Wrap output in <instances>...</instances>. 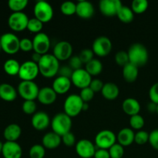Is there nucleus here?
Returning <instances> with one entry per match:
<instances>
[{"label": "nucleus", "mask_w": 158, "mask_h": 158, "mask_svg": "<svg viewBox=\"0 0 158 158\" xmlns=\"http://www.w3.org/2000/svg\"><path fill=\"white\" fill-rule=\"evenodd\" d=\"M40 73L46 78H52L58 74L60 61L53 54H45L38 63Z\"/></svg>", "instance_id": "1"}, {"label": "nucleus", "mask_w": 158, "mask_h": 158, "mask_svg": "<svg viewBox=\"0 0 158 158\" xmlns=\"http://www.w3.org/2000/svg\"><path fill=\"white\" fill-rule=\"evenodd\" d=\"M130 63L137 67L143 66L148 61V51L141 43H134L130 46L127 51Z\"/></svg>", "instance_id": "2"}, {"label": "nucleus", "mask_w": 158, "mask_h": 158, "mask_svg": "<svg viewBox=\"0 0 158 158\" xmlns=\"http://www.w3.org/2000/svg\"><path fill=\"white\" fill-rule=\"evenodd\" d=\"M52 132L62 137L70 132L72 127V118L65 113H60L55 115L51 121Z\"/></svg>", "instance_id": "3"}, {"label": "nucleus", "mask_w": 158, "mask_h": 158, "mask_svg": "<svg viewBox=\"0 0 158 158\" xmlns=\"http://www.w3.org/2000/svg\"><path fill=\"white\" fill-rule=\"evenodd\" d=\"M83 104L84 102L83 101L80 95L71 94L68 96L64 101L63 104L64 113L71 118L77 117L83 111Z\"/></svg>", "instance_id": "4"}, {"label": "nucleus", "mask_w": 158, "mask_h": 158, "mask_svg": "<svg viewBox=\"0 0 158 158\" xmlns=\"http://www.w3.org/2000/svg\"><path fill=\"white\" fill-rule=\"evenodd\" d=\"M2 50L6 53L15 54L20 50V40L16 35L12 32H6L0 36Z\"/></svg>", "instance_id": "5"}, {"label": "nucleus", "mask_w": 158, "mask_h": 158, "mask_svg": "<svg viewBox=\"0 0 158 158\" xmlns=\"http://www.w3.org/2000/svg\"><path fill=\"white\" fill-rule=\"evenodd\" d=\"M17 92L24 100H35L38 97L40 88L34 81H21Z\"/></svg>", "instance_id": "6"}, {"label": "nucleus", "mask_w": 158, "mask_h": 158, "mask_svg": "<svg viewBox=\"0 0 158 158\" xmlns=\"http://www.w3.org/2000/svg\"><path fill=\"white\" fill-rule=\"evenodd\" d=\"M35 18L43 23L51 21L53 17V9L52 6L46 1H39L35 4L33 9Z\"/></svg>", "instance_id": "7"}, {"label": "nucleus", "mask_w": 158, "mask_h": 158, "mask_svg": "<svg viewBox=\"0 0 158 158\" xmlns=\"http://www.w3.org/2000/svg\"><path fill=\"white\" fill-rule=\"evenodd\" d=\"M117 142V136L110 130H103L96 135V147L100 149L109 150Z\"/></svg>", "instance_id": "8"}, {"label": "nucleus", "mask_w": 158, "mask_h": 158, "mask_svg": "<svg viewBox=\"0 0 158 158\" xmlns=\"http://www.w3.org/2000/svg\"><path fill=\"white\" fill-rule=\"evenodd\" d=\"M40 73L38 64L33 61H26L20 66L19 77L22 81H33Z\"/></svg>", "instance_id": "9"}, {"label": "nucleus", "mask_w": 158, "mask_h": 158, "mask_svg": "<svg viewBox=\"0 0 158 158\" xmlns=\"http://www.w3.org/2000/svg\"><path fill=\"white\" fill-rule=\"evenodd\" d=\"M29 20V17L24 12H12L8 19V25L12 30L22 32L27 29Z\"/></svg>", "instance_id": "10"}, {"label": "nucleus", "mask_w": 158, "mask_h": 158, "mask_svg": "<svg viewBox=\"0 0 158 158\" xmlns=\"http://www.w3.org/2000/svg\"><path fill=\"white\" fill-rule=\"evenodd\" d=\"M112 49V43L106 36H99L94 41L92 50L94 54L100 57H105L110 54Z\"/></svg>", "instance_id": "11"}, {"label": "nucleus", "mask_w": 158, "mask_h": 158, "mask_svg": "<svg viewBox=\"0 0 158 158\" xmlns=\"http://www.w3.org/2000/svg\"><path fill=\"white\" fill-rule=\"evenodd\" d=\"M70 80L72 84H73L76 87L83 89L84 88L89 87L92 81V77L88 73L86 69L82 68L73 71Z\"/></svg>", "instance_id": "12"}, {"label": "nucleus", "mask_w": 158, "mask_h": 158, "mask_svg": "<svg viewBox=\"0 0 158 158\" xmlns=\"http://www.w3.org/2000/svg\"><path fill=\"white\" fill-rule=\"evenodd\" d=\"M32 43H33L34 52H36L42 56L47 54V52L50 47L49 37L44 32L35 34L32 40Z\"/></svg>", "instance_id": "13"}, {"label": "nucleus", "mask_w": 158, "mask_h": 158, "mask_svg": "<svg viewBox=\"0 0 158 158\" xmlns=\"http://www.w3.org/2000/svg\"><path fill=\"white\" fill-rule=\"evenodd\" d=\"M96 151V145L89 140L83 139L76 143V152L81 158L94 157Z\"/></svg>", "instance_id": "14"}, {"label": "nucleus", "mask_w": 158, "mask_h": 158, "mask_svg": "<svg viewBox=\"0 0 158 158\" xmlns=\"http://www.w3.org/2000/svg\"><path fill=\"white\" fill-rule=\"evenodd\" d=\"M73 54V46L69 42L60 41L56 44L53 49V56L59 61L69 60Z\"/></svg>", "instance_id": "15"}, {"label": "nucleus", "mask_w": 158, "mask_h": 158, "mask_svg": "<svg viewBox=\"0 0 158 158\" xmlns=\"http://www.w3.org/2000/svg\"><path fill=\"white\" fill-rule=\"evenodd\" d=\"M122 6L120 0H102L100 2L99 8L103 15L110 17L117 15Z\"/></svg>", "instance_id": "16"}, {"label": "nucleus", "mask_w": 158, "mask_h": 158, "mask_svg": "<svg viewBox=\"0 0 158 158\" xmlns=\"http://www.w3.org/2000/svg\"><path fill=\"white\" fill-rule=\"evenodd\" d=\"M31 123L34 129L39 131H44L49 126V124H51L49 115L43 111H39L33 114Z\"/></svg>", "instance_id": "17"}, {"label": "nucleus", "mask_w": 158, "mask_h": 158, "mask_svg": "<svg viewBox=\"0 0 158 158\" xmlns=\"http://www.w3.org/2000/svg\"><path fill=\"white\" fill-rule=\"evenodd\" d=\"M2 154L4 158H21L23 150L17 142L6 141L3 143Z\"/></svg>", "instance_id": "18"}, {"label": "nucleus", "mask_w": 158, "mask_h": 158, "mask_svg": "<svg viewBox=\"0 0 158 158\" xmlns=\"http://www.w3.org/2000/svg\"><path fill=\"white\" fill-rule=\"evenodd\" d=\"M95 9L94 5L88 1L82 0L77 3V12L76 14L80 18L83 19H89L94 15Z\"/></svg>", "instance_id": "19"}, {"label": "nucleus", "mask_w": 158, "mask_h": 158, "mask_svg": "<svg viewBox=\"0 0 158 158\" xmlns=\"http://www.w3.org/2000/svg\"><path fill=\"white\" fill-rule=\"evenodd\" d=\"M57 97L56 93L52 87L45 86L40 89L37 100L43 105H51L56 101Z\"/></svg>", "instance_id": "20"}, {"label": "nucleus", "mask_w": 158, "mask_h": 158, "mask_svg": "<svg viewBox=\"0 0 158 158\" xmlns=\"http://www.w3.org/2000/svg\"><path fill=\"white\" fill-rule=\"evenodd\" d=\"M135 138V133L131 128H123L120 130L117 136V140L118 143L124 148L130 146L134 142Z\"/></svg>", "instance_id": "21"}, {"label": "nucleus", "mask_w": 158, "mask_h": 158, "mask_svg": "<svg viewBox=\"0 0 158 158\" xmlns=\"http://www.w3.org/2000/svg\"><path fill=\"white\" fill-rule=\"evenodd\" d=\"M72 85L71 80L63 77H57L52 83V88L56 94H65L69 90Z\"/></svg>", "instance_id": "22"}, {"label": "nucleus", "mask_w": 158, "mask_h": 158, "mask_svg": "<svg viewBox=\"0 0 158 158\" xmlns=\"http://www.w3.org/2000/svg\"><path fill=\"white\" fill-rule=\"evenodd\" d=\"M62 142L60 136L54 132H49L45 134L42 139L43 146L49 150H54L58 148Z\"/></svg>", "instance_id": "23"}, {"label": "nucleus", "mask_w": 158, "mask_h": 158, "mask_svg": "<svg viewBox=\"0 0 158 158\" xmlns=\"http://www.w3.org/2000/svg\"><path fill=\"white\" fill-rule=\"evenodd\" d=\"M123 112L130 117L139 114L140 111V104L138 100L134 98H127L122 103Z\"/></svg>", "instance_id": "24"}, {"label": "nucleus", "mask_w": 158, "mask_h": 158, "mask_svg": "<svg viewBox=\"0 0 158 158\" xmlns=\"http://www.w3.org/2000/svg\"><path fill=\"white\" fill-rule=\"evenodd\" d=\"M17 92L13 86L9 83L0 84V98L6 102H12L16 99Z\"/></svg>", "instance_id": "25"}, {"label": "nucleus", "mask_w": 158, "mask_h": 158, "mask_svg": "<svg viewBox=\"0 0 158 158\" xmlns=\"http://www.w3.org/2000/svg\"><path fill=\"white\" fill-rule=\"evenodd\" d=\"M22 134V129L16 123H11L8 125L4 130L3 136L6 141L16 142Z\"/></svg>", "instance_id": "26"}, {"label": "nucleus", "mask_w": 158, "mask_h": 158, "mask_svg": "<svg viewBox=\"0 0 158 158\" xmlns=\"http://www.w3.org/2000/svg\"><path fill=\"white\" fill-rule=\"evenodd\" d=\"M101 94L106 100H114L118 97L120 89L118 86L114 83H106L101 90Z\"/></svg>", "instance_id": "27"}, {"label": "nucleus", "mask_w": 158, "mask_h": 158, "mask_svg": "<svg viewBox=\"0 0 158 158\" xmlns=\"http://www.w3.org/2000/svg\"><path fill=\"white\" fill-rule=\"evenodd\" d=\"M138 67L129 63L123 67V77L127 83H134L138 77Z\"/></svg>", "instance_id": "28"}, {"label": "nucleus", "mask_w": 158, "mask_h": 158, "mask_svg": "<svg viewBox=\"0 0 158 158\" xmlns=\"http://www.w3.org/2000/svg\"><path fill=\"white\" fill-rule=\"evenodd\" d=\"M20 66L18 61L14 59H9L5 62L4 65H3V69L4 71L8 74L9 76H14L19 75L20 69Z\"/></svg>", "instance_id": "29"}, {"label": "nucleus", "mask_w": 158, "mask_h": 158, "mask_svg": "<svg viewBox=\"0 0 158 158\" xmlns=\"http://www.w3.org/2000/svg\"><path fill=\"white\" fill-rule=\"evenodd\" d=\"M88 73L91 77L94 76H98L99 74L101 73L103 70V64L101 62L97 59H94L86 64V68H85Z\"/></svg>", "instance_id": "30"}, {"label": "nucleus", "mask_w": 158, "mask_h": 158, "mask_svg": "<svg viewBox=\"0 0 158 158\" xmlns=\"http://www.w3.org/2000/svg\"><path fill=\"white\" fill-rule=\"evenodd\" d=\"M117 16L118 17L119 19L124 23H130L134 20V13L132 11L131 8H129L128 6H122L117 13Z\"/></svg>", "instance_id": "31"}, {"label": "nucleus", "mask_w": 158, "mask_h": 158, "mask_svg": "<svg viewBox=\"0 0 158 158\" xmlns=\"http://www.w3.org/2000/svg\"><path fill=\"white\" fill-rule=\"evenodd\" d=\"M148 8L147 0H134L131 4V9L134 14H142L146 12Z\"/></svg>", "instance_id": "32"}, {"label": "nucleus", "mask_w": 158, "mask_h": 158, "mask_svg": "<svg viewBox=\"0 0 158 158\" xmlns=\"http://www.w3.org/2000/svg\"><path fill=\"white\" fill-rule=\"evenodd\" d=\"M28 5L27 0H9L8 6L13 12H21L26 8Z\"/></svg>", "instance_id": "33"}, {"label": "nucleus", "mask_w": 158, "mask_h": 158, "mask_svg": "<svg viewBox=\"0 0 158 158\" xmlns=\"http://www.w3.org/2000/svg\"><path fill=\"white\" fill-rule=\"evenodd\" d=\"M60 10L63 15L67 16L73 15L77 12V4L71 1L64 2L60 6Z\"/></svg>", "instance_id": "34"}, {"label": "nucleus", "mask_w": 158, "mask_h": 158, "mask_svg": "<svg viewBox=\"0 0 158 158\" xmlns=\"http://www.w3.org/2000/svg\"><path fill=\"white\" fill-rule=\"evenodd\" d=\"M43 28V23L36 18H32L29 19V23L27 26V29L29 32H32V33L38 34L40 32H42V29Z\"/></svg>", "instance_id": "35"}, {"label": "nucleus", "mask_w": 158, "mask_h": 158, "mask_svg": "<svg viewBox=\"0 0 158 158\" xmlns=\"http://www.w3.org/2000/svg\"><path fill=\"white\" fill-rule=\"evenodd\" d=\"M46 148L41 144H35L29 150L30 158H44L46 154Z\"/></svg>", "instance_id": "36"}, {"label": "nucleus", "mask_w": 158, "mask_h": 158, "mask_svg": "<svg viewBox=\"0 0 158 158\" xmlns=\"http://www.w3.org/2000/svg\"><path fill=\"white\" fill-rule=\"evenodd\" d=\"M144 119L140 114L132 116L130 118V125H131V128L134 130L140 131L144 126Z\"/></svg>", "instance_id": "37"}, {"label": "nucleus", "mask_w": 158, "mask_h": 158, "mask_svg": "<svg viewBox=\"0 0 158 158\" xmlns=\"http://www.w3.org/2000/svg\"><path fill=\"white\" fill-rule=\"evenodd\" d=\"M108 151L110 158H122L124 154V148L118 143L113 145Z\"/></svg>", "instance_id": "38"}, {"label": "nucleus", "mask_w": 158, "mask_h": 158, "mask_svg": "<svg viewBox=\"0 0 158 158\" xmlns=\"http://www.w3.org/2000/svg\"><path fill=\"white\" fill-rule=\"evenodd\" d=\"M36 103H35V100H24L22 106L23 111L26 114L31 115V114H35L36 111Z\"/></svg>", "instance_id": "39"}, {"label": "nucleus", "mask_w": 158, "mask_h": 158, "mask_svg": "<svg viewBox=\"0 0 158 158\" xmlns=\"http://www.w3.org/2000/svg\"><path fill=\"white\" fill-rule=\"evenodd\" d=\"M115 62L117 64L120 66H125L127 64L130 63L129 56L127 52L125 51H119L115 55Z\"/></svg>", "instance_id": "40"}, {"label": "nucleus", "mask_w": 158, "mask_h": 158, "mask_svg": "<svg viewBox=\"0 0 158 158\" xmlns=\"http://www.w3.org/2000/svg\"><path fill=\"white\" fill-rule=\"evenodd\" d=\"M149 133L144 131H139L135 134L134 142L138 145H143L149 142Z\"/></svg>", "instance_id": "41"}, {"label": "nucleus", "mask_w": 158, "mask_h": 158, "mask_svg": "<svg viewBox=\"0 0 158 158\" xmlns=\"http://www.w3.org/2000/svg\"><path fill=\"white\" fill-rule=\"evenodd\" d=\"M94 52L92 49H84L80 52L79 57L81 60L82 63L83 64L86 65V63H88L89 62H90L91 60H94Z\"/></svg>", "instance_id": "42"}, {"label": "nucleus", "mask_w": 158, "mask_h": 158, "mask_svg": "<svg viewBox=\"0 0 158 158\" xmlns=\"http://www.w3.org/2000/svg\"><path fill=\"white\" fill-rule=\"evenodd\" d=\"M94 94L95 93L89 87L84 88V89H81L80 94V97L83 100L84 103H88V102L91 101L94 97Z\"/></svg>", "instance_id": "43"}, {"label": "nucleus", "mask_w": 158, "mask_h": 158, "mask_svg": "<svg viewBox=\"0 0 158 158\" xmlns=\"http://www.w3.org/2000/svg\"><path fill=\"white\" fill-rule=\"evenodd\" d=\"M20 50L23 52H30L31 50H33V43L32 40H29L28 38L22 39L20 40Z\"/></svg>", "instance_id": "44"}, {"label": "nucleus", "mask_w": 158, "mask_h": 158, "mask_svg": "<svg viewBox=\"0 0 158 158\" xmlns=\"http://www.w3.org/2000/svg\"><path fill=\"white\" fill-rule=\"evenodd\" d=\"M83 63H82L81 60L79 56H72L69 59V66L73 69V70H77V69H82V66Z\"/></svg>", "instance_id": "45"}, {"label": "nucleus", "mask_w": 158, "mask_h": 158, "mask_svg": "<svg viewBox=\"0 0 158 158\" xmlns=\"http://www.w3.org/2000/svg\"><path fill=\"white\" fill-rule=\"evenodd\" d=\"M62 142L67 147H72L76 143V137L73 133L69 132L61 137Z\"/></svg>", "instance_id": "46"}, {"label": "nucleus", "mask_w": 158, "mask_h": 158, "mask_svg": "<svg viewBox=\"0 0 158 158\" xmlns=\"http://www.w3.org/2000/svg\"><path fill=\"white\" fill-rule=\"evenodd\" d=\"M73 73V69L69 66H62L59 69L57 75H58V77H63L71 79Z\"/></svg>", "instance_id": "47"}, {"label": "nucleus", "mask_w": 158, "mask_h": 158, "mask_svg": "<svg viewBox=\"0 0 158 158\" xmlns=\"http://www.w3.org/2000/svg\"><path fill=\"white\" fill-rule=\"evenodd\" d=\"M149 143L154 150L158 151V129L154 130L150 133Z\"/></svg>", "instance_id": "48"}, {"label": "nucleus", "mask_w": 158, "mask_h": 158, "mask_svg": "<svg viewBox=\"0 0 158 158\" xmlns=\"http://www.w3.org/2000/svg\"><path fill=\"white\" fill-rule=\"evenodd\" d=\"M149 97L151 102L158 104V82L154 83L150 89Z\"/></svg>", "instance_id": "49"}, {"label": "nucleus", "mask_w": 158, "mask_h": 158, "mask_svg": "<svg viewBox=\"0 0 158 158\" xmlns=\"http://www.w3.org/2000/svg\"><path fill=\"white\" fill-rule=\"evenodd\" d=\"M103 86H104V83L102 82V80H99V79H94V80H92L89 87L90 88L94 93H97L101 92Z\"/></svg>", "instance_id": "50"}, {"label": "nucleus", "mask_w": 158, "mask_h": 158, "mask_svg": "<svg viewBox=\"0 0 158 158\" xmlns=\"http://www.w3.org/2000/svg\"><path fill=\"white\" fill-rule=\"evenodd\" d=\"M94 158H110L109 151L98 148V149H97L95 154H94Z\"/></svg>", "instance_id": "51"}, {"label": "nucleus", "mask_w": 158, "mask_h": 158, "mask_svg": "<svg viewBox=\"0 0 158 158\" xmlns=\"http://www.w3.org/2000/svg\"><path fill=\"white\" fill-rule=\"evenodd\" d=\"M157 104L153 103V102L151 101V103H148V110H149L150 113H156L157 112Z\"/></svg>", "instance_id": "52"}, {"label": "nucleus", "mask_w": 158, "mask_h": 158, "mask_svg": "<svg viewBox=\"0 0 158 158\" xmlns=\"http://www.w3.org/2000/svg\"><path fill=\"white\" fill-rule=\"evenodd\" d=\"M42 56H43L40 55V54L36 53V52H34L32 56V61H33L34 63H35L38 64V63L40 62V60H41Z\"/></svg>", "instance_id": "53"}, {"label": "nucleus", "mask_w": 158, "mask_h": 158, "mask_svg": "<svg viewBox=\"0 0 158 158\" xmlns=\"http://www.w3.org/2000/svg\"><path fill=\"white\" fill-rule=\"evenodd\" d=\"M89 109V105H88V103H84L83 107V110H87Z\"/></svg>", "instance_id": "54"}, {"label": "nucleus", "mask_w": 158, "mask_h": 158, "mask_svg": "<svg viewBox=\"0 0 158 158\" xmlns=\"http://www.w3.org/2000/svg\"><path fill=\"white\" fill-rule=\"evenodd\" d=\"M2 148H3V143L2 142L0 141V154H2Z\"/></svg>", "instance_id": "55"}, {"label": "nucleus", "mask_w": 158, "mask_h": 158, "mask_svg": "<svg viewBox=\"0 0 158 158\" xmlns=\"http://www.w3.org/2000/svg\"><path fill=\"white\" fill-rule=\"evenodd\" d=\"M2 50V46H1V41H0V51Z\"/></svg>", "instance_id": "56"}, {"label": "nucleus", "mask_w": 158, "mask_h": 158, "mask_svg": "<svg viewBox=\"0 0 158 158\" xmlns=\"http://www.w3.org/2000/svg\"><path fill=\"white\" fill-rule=\"evenodd\" d=\"M157 114V115H158V104H157V112H156Z\"/></svg>", "instance_id": "57"}]
</instances>
